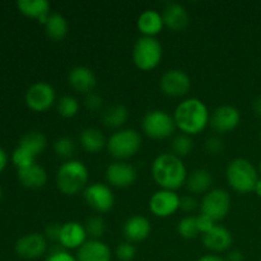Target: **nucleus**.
I'll use <instances>...</instances> for the list:
<instances>
[{"instance_id":"e433bc0d","label":"nucleus","mask_w":261,"mask_h":261,"mask_svg":"<svg viewBox=\"0 0 261 261\" xmlns=\"http://www.w3.org/2000/svg\"><path fill=\"white\" fill-rule=\"evenodd\" d=\"M84 106L89 111H99L103 106V98L99 94L91 92V93L86 94V97H84Z\"/></svg>"},{"instance_id":"393cba45","label":"nucleus","mask_w":261,"mask_h":261,"mask_svg":"<svg viewBox=\"0 0 261 261\" xmlns=\"http://www.w3.org/2000/svg\"><path fill=\"white\" fill-rule=\"evenodd\" d=\"M17 7L23 15L37 19L41 24H45L50 13V3L47 0H19Z\"/></svg>"},{"instance_id":"72a5a7b5","label":"nucleus","mask_w":261,"mask_h":261,"mask_svg":"<svg viewBox=\"0 0 261 261\" xmlns=\"http://www.w3.org/2000/svg\"><path fill=\"white\" fill-rule=\"evenodd\" d=\"M86 231L88 236H91V240H99L106 232V222L101 216L89 217L84 223Z\"/></svg>"},{"instance_id":"c756f323","label":"nucleus","mask_w":261,"mask_h":261,"mask_svg":"<svg viewBox=\"0 0 261 261\" xmlns=\"http://www.w3.org/2000/svg\"><path fill=\"white\" fill-rule=\"evenodd\" d=\"M79 101L74 96L65 94L56 101V111L64 119H71L79 112Z\"/></svg>"},{"instance_id":"bb28decb","label":"nucleus","mask_w":261,"mask_h":261,"mask_svg":"<svg viewBox=\"0 0 261 261\" xmlns=\"http://www.w3.org/2000/svg\"><path fill=\"white\" fill-rule=\"evenodd\" d=\"M43 28H45L47 37L53 41H56V42L63 41L69 33L68 20L64 15L59 14V13H51L45 24H43Z\"/></svg>"},{"instance_id":"2f4dec72","label":"nucleus","mask_w":261,"mask_h":261,"mask_svg":"<svg viewBox=\"0 0 261 261\" xmlns=\"http://www.w3.org/2000/svg\"><path fill=\"white\" fill-rule=\"evenodd\" d=\"M75 143L69 137H60L54 142V152L61 160H73V155L75 154Z\"/></svg>"},{"instance_id":"a19ab883","label":"nucleus","mask_w":261,"mask_h":261,"mask_svg":"<svg viewBox=\"0 0 261 261\" xmlns=\"http://www.w3.org/2000/svg\"><path fill=\"white\" fill-rule=\"evenodd\" d=\"M45 261H78L75 256H73L71 254H69L68 251H64V250H60V251H55L47 256Z\"/></svg>"},{"instance_id":"ea45409f","label":"nucleus","mask_w":261,"mask_h":261,"mask_svg":"<svg viewBox=\"0 0 261 261\" xmlns=\"http://www.w3.org/2000/svg\"><path fill=\"white\" fill-rule=\"evenodd\" d=\"M60 231H61V224L50 223L45 228L43 236L46 237V240H51V241L59 242V239H60Z\"/></svg>"},{"instance_id":"a18cd8bd","label":"nucleus","mask_w":261,"mask_h":261,"mask_svg":"<svg viewBox=\"0 0 261 261\" xmlns=\"http://www.w3.org/2000/svg\"><path fill=\"white\" fill-rule=\"evenodd\" d=\"M252 110H254L256 116L261 117V96L256 97V98L252 101Z\"/></svg>"},{"instance_id":"6e6552de","label":"nucleus","mask_w":261,"mask_h":261,"mask_svg":"<svg viewBox=\"0 0 261 261\" xmlns=\"http://www.w3.org/2000/svg\"><path fill=\"white\" fill-rule=\"evenodd\" d=\"M199 208L201 214L211 217L214 222L223 221L231 211V196L224 189H212L203 195Z\"/></svg>"},{"instance_id":"4468645a","label":"nucleus","mask_w":261,"mask_h":261,"mask_svg":"<svg viewBox=\"0 0 261 261\" xmlns=\"http://www.w3.org/2000/svg\"><path fill=\"white\" fill-rule=\"evenodd\" d=\"M47 250V240L42 233L24 234L14 245V251L20 259L36 260L43 256Z\"/></svg>"},{"instance_id":"423d86ee","label":"nucleus","mask_w":261,"mask_h":261,"mask_svg":"<svg viewBox=\"0 0 261 261\" xmlns=\"http://www.w3.org/2000/svg\"><path fill=\"white\" fill-rule=\"evenodd\" d=\"M133 63L139 70L150 71L157 68L163 58V48L155 37H139L132 53Z\"/></svg>"},{"instance_id":"09e8293b","label":"nucleus","mask_w":261,"mask_h":261,"mask_svg":"<svg viewBox=\"0 0 261 261\" xmlns=\"http://www.w3.org/2000/svg\"><path fill=\"white\" fill-rule=\"evenodd\" d=\"M259 170H260V173H261V160H260V165H259Z\"/></svg>"},{"instance_id":"412c9836","label":"nucleus","mask_w":261,"mask_h":261,"mask_svg":"<svg viewBox=\"0 0 261 261\" xmlns=\"http://www.w3.org/2000/svg\"><path fill=\"white\" fill-rule=\"evenodd\" d=\"M124 236L132 244L143 242L150 236L152 224L149 219L143 216H132L124 223Z\"/></svg>"},{"instance_id":"f257e3e1","label":"nucleus","mask_w":261,"mask_h":261,"mask_svg":"<svg viewBox=\"0 0 261 261\" xmlns=\"http://www.w3.org/2000/svg\"><path fill=\"white\" fill-rule=\"evenodd\" d=\"M172 116L176 127L182 134L190 135V137L203 133L211 122L208 106L196 97L182 99L176 106Z\"/></svg>"},{"instance_id":"9b49d317","label":"nucleus","mask_w":261,"mask_h":261,"mask_svg":"<svg viewBox=\"0 0 261 261\" xmlns=\"http://www.w3.org/2000/svg\"><path fill=\"white\" fill-rule=\"evenodd\" d=\"M84 201L97 213H107L115 205V195L109 185L101 182L89 184L83 191Z\"/></svg>"},{"instance_id":"58836bf2","label":"nucleus","mask_w":261,"mask_h":261,"mask_svg":"<svg viewBox=\"0 0 261 261\" xmlns=\"http://www.w3.org/2000/svg\"><path fill=\"white\" fill-rule=\"evenodd\" d=\"M198 206H199V204L194 196L186 195V196H182V198H181L180 211H182L184 213H188V214L193 213V212L195 211Z\"/></svg>"},{"instance_id":"7ed1b4c3","label":"nucleus","mask_w":261,"mask_h":261,"mask_svg":"<svg viewBox=\"0 0 261 261\" xmlns=\"http://www.w3.org/2000/svg\"><path fill=\"white\" fill-rule=\"evenodd\" d=\"M88 168L82 161H65L56 171V186L64 195L74 196L83 193L88 186Z\"/></svg>"},{"instance_id":"ddd939ff","label":"nucleus","mask_w":261,"mask_h":261,"mask_svg":"<svg viewBox=\"0 0 261 261\" xmlns=\"http://www.w3.org/2000/svg\"><path fill=\"white\" fill-rule=\"evenodd\" d=\"M138 172L135 167L125 161H115L114 163L107 166L105 177L110 188L126 189L134 185L137 181Z\"/></svg>"},{"instance_id":"c85d7f7f","label":"nucleus","mask_w":261,"mask_h":261,"mask_svg":"<svg viewBox=\"0 0 261 261\" xmlns=\"http://www.w3.org/2000/svg\"><path fill=\"white\" fill-rule=\"evenodd\" d=\"M18 147L37 158L38 155L45 152L46 147H47V139L41 132H30L23 135L22 139L18 143Z\"/></svg>"},{"instance_id":"473e14b6","label":"nucleus","mask_w":261,"mask_h":261,"mask_svg":"<svg viewBox=\"0 0 261 261\" xmlns=\"http://www.w3.org/2000/svg\"><path fill=\"white\" fill-rule=\"evenodd\" d=\"M177 233L185 240L196 239L200 234L196 226V216H186L180 219L177 224Z\"/></svg>"},{"instance_id":"de8ad7c7","label":"nucleus","mask_w":261,"mask_h":261,"mask_svg":"<svg viewBox=\"0 0 261 261\" xmlns=\"http://www.w3.org/2000/svg\"><path fill=\"white\" fill-rule=\"evenodd\" d=\"M3 196V190H2V186H0V199H2Z\"/></svg>"},{"instance_id":"9d476101","label":"nucleus","mask_w":261,"mask_h":261,"mask_svg":"<svg viewBox=\"0 0 261 261\" xmlns=\"http://www.w3.org/2000/svg\"><path fill=\"white\" fill-rule=\"evenodd\" d=\"M191 79L181 69H170L160 79V89L170 98H181L190 92Z\"/></svg>"},{"instance_id":"79ce46f5","label":"nucleus","mask_w":261,"mask_h":261,"mask_svg":"<svg viewBox=\"0 0 261 261\" xmlns=\"http://www.w3.org/2000/svg\"><path fill=\"white\" fill-rule=\"evenodd\" d=\"M224 259L226 261H245V255L240 250H229Z\"/></svg>"},{"instance_id":"49530a36","label":"nucleus","mask_w":261,"mask_h":261,"mask_svg":"<svg viewBox=\"0 0 261 261\" xmlns=\"http://www.w3.org/2000/svg\"><path fill=\"white\" fill-rule=\"evenodd\" d=\"M254 193L256 194V195L259 196V198H261V178H259V180H257V182H256V186H255V190H254Z\"/></svg>"},{"instance_id":"aec40b11","label":"nucleus","mask_w":261,"mask_h":261,"mask_svg":"<svg viewBox=\"0 0 261 261\" xmlns=\"http://www.w3.org/2000/svg\"><path fill=\"white\" fill-rule=\"evenodd\" d=\"M75 257L78 261H111L112 251L101 240H87L86 244L76 250Z\"/></svg>"},{"instance_id":"5701e85b","label":"nucleus","mask_w":261,"mask_h":261,"mask_svg":"<svg viewBox=\"0 0 261 261\" xmlns=\"http://www.w3.org/2000/svg\"><path fill=\"white\" fill-rule=\"evenodd\" d=\"M212 185H213V176H212L211 171L206 168H196L188 173L185 186L190 194H195V195L204 194L205 195L208 191L212 190Z\"/></svg>"},{"instance_id":"b1692460","label":"nucleus","mask_w":261,"mask_h":261,"mask_svg":"<svg viewBox=\"0 0 261 261\" xmlns=\"http://www.w3.org/2000/svg\"><path fill=\"white\" fill-rule=\"evenodd\" d=\"M18 180L24 188L37 190L47 184V172L42 166L35 163L32 166L18 170Z\"/></svg>"},{"instance_id":"37998d69","label":"nucleus","mask_w":261,"mask_h":261,"mask_svg":"<svg viewBox=\"0 0 261 261\" xmlns=\"http://www.w3.org/2000/svg\"><path fill=\"white\" fill-rule=\"evenodd\" d=\"M196 261H226V259L217 254H208V255H203V256L199 257Z\"/></svg>"},{"instance_id":"dca6fc26","label":"nucleus","mask_w":261,"mask_h":261,"mask_svg":"<svg viewBox=\"0 0 261 261\" xmlns=\"http://www.w3.org/2000/svg\"><path fill=\"white\" fill-rule=\"evenodd\" d=\"M86 227L76 221H69L61 224L59 244L66 250H78L87 242Z\"/></svg>"},{"instance_id":"c9c22d12","label":"nucleus","mask_w":261,"mask_h":261,"mask_svg":"<svg viewBox=\"0 0 261 261\" xmlns=\"http://www.w3.org/2000/svg\"><path fill=\"white\" fill-rule=\"evenodd\" d=\"M205 150L212 155L221 154L224 150V142L219 137H209L205 140Z\"/></svg>"},{"instance_id":"c03bdc74","label":"nucleus","mask_w":261,"mask_h":261,"mask_svg":"<svg viewBox=\"0 0 261 261\" xmlns=\"http://www.w3.org/2000/svg\"><path fill=\"white\" fill-rule=\"evenodd\" d=\"M8 165V154L3 148H0V173L5 170Z\"/></svg>"},{"instance_id":"f3484780","label":"nucleus","mask_w":261,"mask_h":261,"mask_svg":"<svg viewBox=\"0 0 261 261\" xmlns=\"http://www.w3.org/2000/svg\"><path fill=\"white\" fill-rule=\"evenodd\" d=\"M233 244V236L231 231L223 226H216L208 233L203 234V245L206 250L212 251V254H222L228 252Z\"/></svg>"},{"instance_id":"7c9ffc66","label":"nucleus","mask_w":261,"mask_h":261,"mask_svg":"<svg viewBox=\"0 0 261 261\" xmlns=\"http://www.w3.org/2000/svg\"><path fill=\"white\" fill-rule=\"evenodd\" d=\"M171 149L172 153L177 157L184 158L186 155L190 154L194 149V140L190 135L186 134H178L175 135L172 138V142H171Z\"/></svg>"},{"instance_id":"f704fd0d","label":"nucleus","mask_w":261,"mask_h":261,"mask_svg":"<svg viewBox=\"0 0 261 261\" xmlns=\"http://www.w3.org/2000/svg\"><path fill=\"white\" fill-rule=\"evenodd\" d=\"M115 256L119 261H133L137 256V249L132 242H121L115 250Z\"/></svg>"},{"instance_id":"1a4fd4ad","label":"nucleus","mask_w":261,"mask_h":261,"mask_svg":"<svg viewBox=\"0 0 261 261\" xmlns=\"http://www.w3.org/2000/svg\"><path fill=\"white\" fill-rule=\"evenodd\" d=\"M25 105L35 112H46L56 105V92L51 84L46 82H36L25 91Z\"/></svg>"},{"instance_id":"a211bd4d","label":"nucleus","mask_w":261,"mask_h":261,"mask_svg":"<svg viewBox=\"0 0 261 261\" xmlns=\"http://www.w3.org/2000/svg\"><path fill=\"white\" fill-rule=\"evenodd\" d=\"M68 83L71 88L79 93L88 94L96 88L97 78L91 68L84 65L74 66L68 74Z\"/></svg>"},{"instance_id":"f03ea898","label":"nucleus","mask_w":261,"mask_h":261,"mask_svg":"<svg viewBox=\"0 0 261 261\" xmlns=\"http://www.w3.org/2000/svg\"><path fill=\"white\" fill-rule=\"evenodd\" d=\"M154 182L165 190L177 191L185 186L188 178V170L182 158L173 153H162L154 158L150 167Z\"/></svg>"},{"instance_id":"8fccbe9b","label":"nucleus","mask_w":261,"mask_h":261,"mask_svg":"<svg viewBox=\"0 0 261 261\" xmlns=\"http://www.w3.org/2000/svg\"><path fill=\"white\" fill-rule=\"evenodd\" d=\"M260 137H261V132H260Z\"/></svg>"},{"instance_id":"4be33fe9","label":"nucleus","mask_w":261,"mask_h":261,"mask_svg":"<svg viewBox=\"0 0 261 261\" xmlns=\"http://www.w3.org/2000/svg\"><path fill=\"white\" fill-rule=\"evenodd\" d=\"M138 31L142 33L144 37H155L162 32L165 28V22H163L162 13L157 10L148 9L144 10L142 14L138 17L137 20Z\"/></svg>"},{"instance_id":"0eeeda50","label":"nucleus","mask_w":261,"mask_h":261,"mask_svg":"<svg viewBox=\"0 0 261 261\" xmlns=\"http://www.w3.org/2000/svg\"><path fill=\"white\" fill-rule=\"evenodd\" d=\"M142 130L148 138L163 140L173 137L176 130L172 115L163 110H152L144 115L142 120Z\"/></svg>"},{"instance_id":"39448f33","label":"nucleus","mask_w":261,"mask_h":261,"mask_svg":"<svg viewBox=\"0 0 261 261\" xmlns=\"http://www.w3.org/2000/svg\"><path fill=\"white\" fill-rule=\"evenodd\" d=\"M142 148V135L135 129H120L107 139L106 149L116 161H126L134 157Z\"/></svg>"},{"instance_id":"cd10ccee","label":"nucleus","mask_w":261,"mask_h":261,"mask_svg":"<svg viewBox=\"0 0 261 261\" xmlns=\"http://www.w3.org/2000/svg\"><path fill=\"white\" fill-rule=\"evenodd\" d=\"M129 119V110L121 103L112 105L107 107L102 115V122L109 129L120 130Z\"/></svg>"},{"instance_id":"20e7f679","label":"nucleus","mask_w":261,"mask_h":261,"mask_svg":"<svg viewBox=\"0 0 261 261\" xmlns=\"http://www.w3.org/2000/svg\"><path fill=\"white\" fill-rule=\"evenodd\" d=\"M259 178L257 170L246 158H234L227 165L226 180L229 188L236 193H252Z\"/></svg>"},{"instance_id":"f8f14e48","label":"nucleus","mask_w":261,"mask_h":261,"mask_svg":"<svg viewBox=\"0 0 261 261\" xmlns=\"http://www.w3.org/2000/svg\"><path fill=\"white\" fill-rule=\"evenodd\" d=\"M181 198L176 191L160 189L149 199V211L157 218H168L180 211Z\"/></svg>"},{"instance_id":"2eb2a0df","label":"nucleus","mask_w":261,"mask_h":261,"mask_svg":"<svg viewBox=\"0 0 261 261\" xmlns=\"http://www.w3.org/2000/svg\"><path fill=\"white\" fill-rule=\"evenodd\" d=\"M241 121V114L239 109L232 105H222L214 110L211 115V125L212 129L218 134H227L236 129Z\"/></svg>"},{"instance_id":"a878e982","label":"nucleus","mask_w":261,"mask_h":261,"mask_svg":"<svg viewBox=\"0 0 261 261\" xmlns=\"http://www.w3.org/2000/svg\"><path fill=\"white\" fill-rule=\"evenodd\" d=\"M79 143L84 152L97 154L106 148L107 139L103 133L97 127H86L79 135Z\"/></svg>"},{"instance_id":"4c0bfd02","label":"nucleus","mask_w":261,"mask_h":261,"mask_svg":"<svg viewBox=\"0 0 261 261\" xmlns=\"http://www.w3.org/2000/svg\"><path fill=\"white\" fill-rule=\"evenodd\" d=\"M196 226H198L199 233L205 234L208 233L211 229H213V227L216 226V222H214L211 217L200 213L199 216H196Z\"/></svg>"},{"instance_id":"6ab92c4d","label":"nucleus","mask_w":261,"mask_h":261,"mask_svg":"<svg viewBox=\"0 0 261 261\" xmlns=\"http://www.w3.org/2000/svg\"><path fill=\"white\" fill-rule=\"evenodd\" d=\"M162 17L165 27L172 32H182L190 22L186 8L178 3H168L163 9Z\"/></svg>"}]
</instances>
